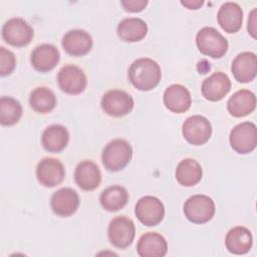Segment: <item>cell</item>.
Here are the masks:
<instances>
[{
    "mask_svg": "<svg viewBox=\"0 0 257 257\" xmlns=\"http://www.w3.org/2000/svg\"><path fill=\"white\" fill-rule=\"evenodd\" d=\"M127 75L131 83L137 89L149 91L159 84L162 70L157 61L149 57H142L131 64Z\"/></svg>",
    "mask_w": 257,
    "mask_h": 257,
    "instance_id": "1",
    "label": "cell"
},
{
    "mask_svg": "<svg viewBox=\"0 0 257 257\" xmlns=\"http://www.w3.org/2000/svg\"><path fill=\"white\" fill-rule=\"evenodd\" d=\"M132 157L133 148L131 144L123 139H115L104 147L101 162L107 171L118 172L128 165Z\"/></svg>",
    "mask_w": 257,
    "mask_h": 257,
    "instance_id": "2",
    "label": "cell"
},
{
    "mask_svg": "<svg viewBox=\"0 0 257 257\" xmlns=\"http://www.w3.org/2000/svg\"><path fill=\"white\" fill-rule=\"evenodd\" d=\"M199 51L212 58L223 57L228 50V40L214 27H203L196 35Z\"/></svg>",
    "mask_w": 257,
    "mask_h": 257,
    "instance_id": "3",
    "label": "cell"
},
{
    "mask_svg": "<svg viewBox=\"0 0 257 257\" xmlns=\"http://www.w3.org/2000/svg\"><path fill=\"white\" fill-rule=\"evenodd\" d=\"M215 203L206 195H193L184 203L183 211L185 217L194 224L209 222L215 214Z\"/></svg>",
    "mask_w": 257,
    "mask_h": 257,
    "instance_id": "4",
    "label": "cell"
},
{
    "mask_svg": "<svg viewBox=\"0 0 257 257\" xmlns=\"http://www.w3.org/2000/svg\"><path fill=\"white\" fill-rule=\"evenodd\" d=\"M34 36L33 28L20 17L7 20L2 27V38L11 46L23 47L28 45Z\"/></svg>",
    "mask_w": 257,
    "mask_h": 257,
    "instance_id": "5",
    "label": "cell"
},
{
    "mask_svg": "<svg viewBox=\"0 0 257 257\" xmlns=\"http://www.w3.org/2000/svg\"><path fill=\"white\" fill-rule=\"evenodd\" d=\"M107 236L112 246L118 249H125L132 245L135 239V223L128 217L117 216L109 222Z\"/></svg>",
    "mask_w": 257,
    "mask_h": 257,
    "instance_id": "6",
    "label": "cell"
},
{
    "mask_svg": "<svg viewBox=\"0 0 257 257\" xmlns=\"http://www.w3.org/2000/svg\"><path fill=\"white\" fill-rule=\"evenodd\" d=\"M134 98L121 89H109L101 97L102 110L110 116L121 117L128 114L134 108Z\"/></svg>",
    "mask_w": 257,
    "mask_h": 257,
    "instance_id": "7",
    "label": "cell"
},
{
    "mask_svg": "<svg viewBox=\"0 0 257 257\" xmlns=\"http://www.w3.org/2000/svg\"><path fill=\"white\" fill-rule=\"evenodd\" d=\"M229 142L231 148L240 155H246L253 152L257 144L255 123L244 121L235 125L230 132Z\"/></svg>",
    "mask_w": 257,
    "mask_h": 257,
    "instance_id": "8",
    "label": "cell"
},
{
    "mask_svg": "<svg viewBox=\"0 0 257 257\" xmlns=\"http://www.w3.org/2000/svg\"><path fill=\"white\" fill-rule=\"evenodd\" d=\"M135 214L145 226H157L165 217V206L157 197L145 196L137 202Z\"/></svg>",
    "mask_w": 257,
    "mask_h": 257,
    "instance_id": "9",
    "label": "cell"
},
{
    "mask_svg": "<svg viewBox=\"0 0 257 257\" xmlns=\"http://www.w3.org/2000/svg\"><path fill=\"white\" fill-rule=\"evenodd\" d=\"M184 139L193 146H202L206 144L212 135V125L203 115L189 116L182 125Z\"/></svg>",
    "mask_w": 257,
    "mask_h": 257,
    "instance_id": "10",
    "label": "cell"
},
{
    "mask_svg": "<svg viewBox=\"0 0 257 257\" xmlns=\"http://www.w3.org/2000/svg\"><path fill=\"white\" fill-rule=\"evenodd\" d=\"M59 88L68 94H79L87 85V78L83 70L73 64L62 66L57 74Z\"/></svg>",
    "mask_w": 257,
    "mask_h": 257,
    "instance_id": "11",
    "label": "cell"
},
{
    "mask_svg": "<svg viewBox=\"0 0 257 257\" xmlns=\"http://www.w3.org/2000/svg\"><path fill=\"white\" fill-rule=\"evenodd\" d=\"M64 177L65 169L58 159L44 158L37 164L36 178L43 187L53 188L59 185Z\"/></svg>",
    "mask_w": 257,
    "mask_h": 257,
    "instance_id": "12",
    "label": "cell"
},
{
    "mask_svg": "<svg viewBox=\"0 0 257 257\" xmlns=\"http://www.w3.org/2000/svg\"><path fill=\"white\" fill-rule=\"evenodd\" d=\"M52 212L59 217L72 216L79 207V197L71 188H61L54 192L50 199Z\"/></svg>",
    "mask_w": 257,
    "mask_h": 257,
    "instance_id": "13",
    "label": "cell"
},
{
    "mask_svg": "<svg viewBox=\"0 0 257 257\" xmlns=\"http://www.w3.org/2000/svg\"><path fill=\"white\" fill-rule=\"evenodd\" d=\"M64 51L74 57L87 54L93 45L90 34L82 29H72L67 31L61 41Z\"/></svg>",
    "mask_w": 257,
    "mask_h": 257,
    "instance_id": "14",
    "label": "cell"
},
{
    "mask_svg": "<svg viewBox=\"0 0 257 257\" xmlns=\"http://www.w3.org/2000/svg\"><path fill=\"white\" fill-rule=\"evenodd\" d=\"M231 89V80L224 72L218 71L205 78L202 82L201 91L203 96L209 101H219L223 99Z\"/></svg>",
    "mask_w": 257,
    "mask_h": 257,
    "instance_id": "15",
    "label": "cell"
},
{
    "mask_svg": "<svg viewBox=\"0 0 257 257\" xmlns=\"http://www.w3.org/2000/svg\"><path fill=\"white\" fill-rule=\"evenodd\" d=\"M60 53L56 46L43 43L37 45L30 55V62L35 70L45 73L51 71L58 63Z\"/></svg>",
    "mask_w": 257,
    "mask_h": 257,
    "instance_id": "16",
    "label": "cell"
},
{
    "mask_svg": "<svg viewBox=\"0 0 257 257\" xmlns=\"http://www.w3.org/2000/svg\"><path fill=\"white\" fill-rule=\"evenodd\" d=\"M231 71L238 82L247 83L252 81L257 73L256 54L251 51L239 53L232 61Z\"/></svg>",
    "mask_w": 257,
    "mask_h": 257,
    "instance_id": "17",
    "label": "cell"
},
{
    "mask_svg": "<svg viewBox=\"0 0 257 257\" xmlns=\"http://www.w3.org/2000/svg\"><path fill=\"white\" fill-rule=\"evenodd\" d=\"M74 181L83 191L95 190L101 182V173L98 166L90 160L81 161L75 168Z\"/></svg>",
    "mask_w": 257,
    "mask_h": 257,
    "instance_id": "18",
    "label": "cell"
},
{
    "mask_svg": "<svg viewBox=\"0 0 257 257\" xmlns=\"http://www.w3.org/2000/svg\"><path fill=\"white\" fill-rule=\"evenodd\" d=\"M163 101L170 111L183 113L191 107L192 96L188 88L184 85L171 84L164 92Z\"/></svg>",
    "mask_w": 257,
    "mask_h": 257,
    "instance_id": "19",
    "label": "cell"
},
{
    "mask_svg": "<svg viewBox=\"0 0 257 257\" xmlns=\"http://www.w3.org/2000/svg\"><path fill=\"white\" fill-rule=\"evenodd\" d=\"M137 252L141 257H164L168 252L167 240L157 232L145 233L138 241Z\"/></svg>",
    "mask_w": 257,
    "mask_h": 257,
    "instance_id": "20",
    "label": "cell"
},
{
    "mask_svg": "<svg viewBox=\"0 0 257 257\" xmlns=\"http://www.w3.org/2000/svg\"><path fill=\"white\" fill-rule=\"evenodd\" d=\"M217 21L225 32L236 33L242 27L243 10L235 2H226L218 11Z\"/></svg>",
    "mask_w": 257,
    "mask_h": 257,
    "instance_id": "21",
    "label": "cell"
},
{
    "mask_svg": "<svg viewBox=\"0 0 257 257\" xmlns=\"http://www.w3.org/2000/svg\"><path fill=\"white\" fill-rule=\"evenodd\" d=\"M253 244V237L249 229L236 226L229 230L225 237L227 250L235 255H243L249 252Z\"/></svg>",
    "mask_w": 257,
    "mask_h": 257,
    "instance_id": "22",
    "label": "cell"
},
{
    "mask_svg": "<svg viewBox=\"0 0 257 257\" xmlns=\"http://www.w3.org/2000/svg\"><path fill=\"white\" fill-rule=\"evenodd\" d=\"M256 108V96L248 89L236 91L227 101V110L234 117H243Z\"/></svg>",
    "mask_w": 257,
    "mask_h": 257,
    "instance_id": "23",
    "label": "cell"
},
{
    "mask_svg": "<svg viewBox=\"0 0 257 257\" xmlns=\"http://www.w3.org/2000/svg\"><path fill=\"white\" fill-rule=\"evenodd\" d=\"M69 142V133L61 124H51L47 126L41 136V144L45 151L49 153H60Z\"/></svg>",
    "mask_w": 257,
    "mask_h": 257,
    "instance_id": "24",
    "label": "cell"
},
{
    "mask_svg": "<svg viewBox=\"0 0 257 257\" xmlns=\"http://www.w3.org/2000/svg\"><path fill=\"white\" fill-rule=\"evenodd\" d=\"M117 36L125 42H138L148 33L147 23L138 17H128L121 20L116 28Z\"/></svg>",
    "mask_w": 257,
    "mask_h": 257,
    "instance_id": "25",
    "label": "cell"
},
{
    "mask_svg": "<svg viewBox=\"0 0 257 257\" xmlns=\"http://www.w3.org/2000/svg\"><path fill=\"white\" fill-rule=\"evenodd\" d=\"M203 176L201 165L194 159L182 160L176 169L175 177L177 182L184 187H193L197 185Z\"/></svg>",
    "mask_w": 257,
    "mask_h": 257,
    "instance_id": "26",
    "label": "cell"
},
{
    "mask_svg": "<svg viewBox=\"0 0 257 257\" xmlns=\"http://www.w3.org/2000/svg\"><path fill=\"white\" fill-rule=\"evenodd\" d=\"M128 198V193L124 187L112 185L101 192L99 202L104 210L108 212H116L127 204Z\"/></svg>",
    "mask_w": 257,
    "mask_h": 257,
    "instance_id": "27",
    "label": "cell"
},
{
    "mask_svg": "<svg viewBox=\"0 0 257 257\" xmlns=\"http://www.w3.org/2000/svg\"><path fill=\"white\" fill-rule=\"evenodd\" d=\"M56 102L57 99L54 92L46 86L34 88L29 96L31 108L38 113L50 112L56 106Z\"/></svg>",
    "mask_w": 257,
    "mask_h": 257,
    "instance_id": "28",
    "label": "cell"
},
{
    "mask_svg": "<svg viewBox=\"0 0 257 257\" xmlns=\"http://www.w3.org/2000/svg\"><path fill=\"white\" fill-rule=\"evenodd\" d=\"M22 116L20 102L11 96L0 98V123L4 126L14 125Z\"/></svg>",
    "mask_w": 257,
    "mask_h": 257,
    "instance_id": "29",
    "label": "cell"
},
{
    "mask_svg": "<svg viewBox=\"0 0 257 257\" xmlns=\"http://www.w3.org/2000/svg\"><path fill=\"white\" fill-rule=\"evenodd\" d=\"M16 66V57L12 51L5 47H0V75H10Z\"/></svg>",
    "mask_w": 257,
    "mask_h": 257,
    "instance_id": "30",
    "label": "cell"
},
{
    "mask_svg": "<svg viewBox=\"0 0 257 257\" xmlns=\"http://www.w3.org/2000/svg\"><path fill=\"white\" fill-rule=\"evenodd\" d=\"M147 0H121L120 4L122 8L127 11V12H141L143 11L147 5H148Z\"/></svg>",
    "mask_w": 257,
    "mask_h": 257,
    "instance_id": "31",
    "label": "cell"
},
{
    "mask_svg": "<svg viewBox=\"0 0 257 257\" xmlns=\"http://www.w3.org/2000/svg\"><path fill=\"white\" fill-rule=\"evenodd\" d=\"M248 31L253 38H256V9L254 8L248 18Z\"/></svg>",
    "mask_w": 257,
    "mask_h": 257,
    "instance_id": "32",
    "label": "cell"
},
{
    "mask_svg": "<svg viewBox=\"0 0 257 257\" xmlns=\"http://www.w3.org/2000/svg\"><path fill=\"white\" fill-rule=\"evenodd\" d=\"M181 4L190 10H193V9L196 10L203 6L204 1H202V0H185V1H181Z\"/></svg>",
    "mask_w": 257,
    "mask_h": 257,
    "instance_id": "33",
    "label": "cell"
}]
</instances>
